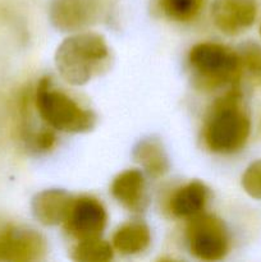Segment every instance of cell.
<instances>
[{"label":"cell","mask_w":261,"mask_h":262,"mask_svg":"<svg viewBox=\"0 0 261 262\" xmlns=\"http://www.w3.org/2000/svg\"><path fill=\"white\" fill-rule=\"evenodd\" d=\"M237 87L223 95L210 107L202 138L210 151L215 154L238 152L247 142L251 133V120L242 105V96Z\"/></svg>","instance_id":"1"},{"label":"cell","mask_w":261,"mask_h":262,"mask_svg":"<svg viewBox=\"0 0 261 262\" xmlns=\"http://www.w3.org/2000/svg\"><path fill=\"white\" fill-rule=\"evenodd\" d=\"M110 50L106 41L96 32H78L58 46L55 66L61 78L73 86H82L107 71Z\"/></svg>","instance_id":"2"},{"label":"cell","mask_w":261,"mask_h":262,"mask_svg":"<svg viewBox=\"0 0 261 262\" xmlns=\"http://www.w3.org/2000/svg\"><path fill=\"white\" fill-rule=\"evenodd\" d=\"M188 67L197 89L211 90L235 87L242 76L240 54L217 42H201L188 53Z\"/></svg>","instance_id":"3"},{"label":"cell","mask_w":261,"mask_h":262,"mask_svg":"<svg viewBox=\"0 0 261 262\" xmlns=\"http://www.w3.org/2000/svg\"><path fill=\"white\" fill-rule=\"evenodd\" d=\"M35 105L41 119L59 132L84 133L96 124V115L92 110L83 107L66 92L54 87L48 77L38 82Z\"/></svg>","instance_id":"4"},{"label":"cell","mask_w":261,"mask_h":262,"mask_svg":"<svg viewBox=\"0 0 261 262\" xmlns=\"http://www.w3.org/2000/svg\"><path fill=\"white\" fill-rule=\"evenodd\" d=\"M186 239L191 255L201 261H219L229 251V234L222 219L201 214L189 219Z\"/></svg>","instance_id":"5"},{"label":"cell","mask_w":261,"mask_h":262,"mask_svg":"<svg viewBox=\"0 0 261 262\" xmlns=\"http://www.w3.org/2000/svg\"><path fill=\"white\" fill-rule=\"evenodd\" d=\"M46 252V241L38 232L0 222V261H38Z\"/></svg>","instance_id":"6"},{"label":"cell","mask_w":261,"mask_h":262,"mask_svg":"<svg viewBox=\"0 0 261 262\" xmlns=\"http://www.w3.org/2000/svg\"><path fill=\"white\" fill-rule=\"evenodd\" d=\"M107 223L104 205L92 196H79L72 201L64 229L77 241L99 238Z\"/></svg>","instance_id":"7"},{"label":"cell","mask_w":261,"mask_h":262,"mask_svg":"<svg viewBox=\"0 0 261 262\" xmlns=\"http://www.w3.org/2000/svg\"><path fill=\"white\" fill-rule=\"evenodd\" d=\"M101 15L99 0H51L49 18L63 32H81L95 25Z\"/></svg>","instance_id":"8"},{"label":"cell","mask_w":261,"mask_h":262,"mask_svg":"<svg viewBox=\"0 0 261 262\" xmlns=\"http://www.w3.org/2000/svg\"><path fill=\"white\" fill-rule=\"evenodd\" d=\"M256 13L255 0H215L211 17L220 32L235 36L253 25Z\"/></svg>","instance_id":"9"},{"label":"cell","mask_w":261,"mask_h":262,"mask_svg":"<svg viewBox=\"0 0 261 262\" xmlns=\"http://www.w3.org/2000/svg\"><path fill=\"white\" fill-rule=\"evenodd\" d=\"M113 197L132 212H141L146 206V182L142 171L128 169L118 174L110 187Z\"/></svg>","instance_id":"10"},{"label":"cell","mask_w":261,"mask_h":262,"mask_svg":"<svg viewBox=\"0 0 261 262\" xmlns=\"http://www.w3.org/2000/svg\"><path fill=\"white\" fill-rule=\"evenodd\" d=\"M73 197L63 189H46L32 200V212L36 220L46 227L63 224Z\"/></svg>","instance_id":"11"},{"label":"cell","mask_w":261,"mask_h":262,"mask_svg":"<svg viewBox=\"0 0 261 262\" xmlns=\"http://www.w3.org/2000/svg\"><path fill=\"white\" fill-rule=\"evenodd\" d=\"M210 191L202 182L192 181L179 187L169 200V211L178 219H191L204 212Z\"/></svg>","instance_id":"12"},{"label":"cell","mask_w":261,"mask_h":262,"mask_svg":"<svg viewBox=\"0 0 261 262\" xmlns=\"http://www.w3.org/2000/svg\"><path fill=\"white\" fill-rule=\"evenodd\" d=\"M151 243L150 228L142 222H129L117 229L112 246L122 255H138L148 248Z\"/></svg>","instance_id":"13"},{"label":"cell","mask_w":261,"mask_h":262,"mask_svg":"<svg viewBox=\"0 0 261 262\" xmlns=\"http://www.w3.org/2000/svg\"><path fill=\"white\" fill-rule=\"evenodd\" d=\"M133 158L153 178H160L169 170V161L163 143L155 137L141 140L133 150Z\"/></svg>","instance_id":"14"},{"label":"cell","mask_w":261,"mask_h":262,"mask_svg":"<svg viewBox=\"0 0 261 262\" xmlns=\"http://www.w3.org/2000/svg\"><path fill=\"white\" fill-rule=\"evenodd\" d=\"M114 256V248L99 238L78 241L72 251V260L78 262H107Z\"/></svg>","instance_id":"15"},{"label":"cell","mask_w":261,"mask_h":262,"mask_svg":"<svg viewBox=\"0 0 261 262\" xmlns=\"http://www.w3.org/2000/svg\"><path fill=\"white\" fill-rule=\"evenodd\" d=\"M166 18L176 22L194 19L204 7V0H159Z\"/></svg>","instance_id":"16"},{"label":"cell","mask_w":261,"mask_h":262,"mask_svg":"<svg viewBox=\"0 0 261 262\" xmlns=\"http://www.w3.org/2000/svg\"><path fill=\"white\" fill-rule=\"evenodd\" d=\"M242 69H246L253 78L261 79V46L257 43H246L240 53Z\"/></svg>","instance_id":"17"},{"label":"cell","mask_w":261,"mask_h":262,"mask_svg":"<svg viewBox=\"0 0 261 262\" xmlns=\"http://www.w3.org/2000/svg\"><path fill=\"white\" fill-rule=\"evenodd\" d=\"M242 187L248 196L261 200V159L247 166L242 176Z\"/></svg>","instance_id":"18"},{"label":"cell","mask_w":261,"mask_h":262,"mask_svg":"<svg viewBox=\"0 0 261 262\" xmlns=\"http://www.w3.org/2000/svg\"><path fill=\"white\" fill-rule=\"evenodd\" d=\"M260 35H261V27H260Z\"/></svg>","instance_id":"19"}]
</instances>
